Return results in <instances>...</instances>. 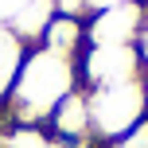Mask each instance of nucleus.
I'll use <instances>...</instances> for the list:
<instances>
[{
    "instance_id": "3",
    "label": "nucleus",
    "mask_w": 148,
    "mask_h": 148,
    "mask_svg": "<svg viewBox=\"0 0 148 148\" xmlns=\"http://www.w3.org/2000/svg\"><path fill=\"white\" fill-rule=\"evenodd\" d=\"M133 78H148L136 47H94V43H86V51L78 55L82 90L117 86V82H133Z\"/></svg>"
},
{
    "instance_id": "7",
    "label": "nucleus",
    "mask_w": 148,
    "mask_h": 148,
    "mask_svg": "<svg viewBox=\"0 0 148 148\" xmlns=\"http://www.w3.org/2000/svg\"><path fill=\"white\" fill-rule=\"evenodd\" d=\"M39 47H47V51H55V55H66V59H78V55L86 51V20H74V16H59L55 12V20L47 23L43 39H39Z\"/></svg>"
},
{
    "instance_id": "8",
    "label": "nucleus",
    "mask_w": 148,
    "mask_h": 148,
    "mask_svg": "<svg viewBox=\"0 0 148 148\" xmlns=\"http://www.w3.org/2000/svg\"><path fill=\"white\" fill-rule=\"evenodd\" d=\"M23 55H27V43L16 39L12 31L0 23V117H4V109H8V97H12L16 74L23 66Z\"/></svg>"
},
{
    "instance_id": "1",
    "label": "nucleus",
    "mask_w": 148,
    "mask_h": 148,
    "mask_svg": "<svg viewBox=\"0 0 148 148\" xmlns=\"http://www.w3.org/2000/svg\"><path fill=\"white\" fill-rule=\"evenodd\" d=\"M78 82V59L55 55L47 47H27L23 66L16 74L12 97H8L4 121L12 129H43L47 117L59 109V101L74 94Z\"/></svg>"
},
{
    "instance_id": "4",
    "label": "nucleus",
    "mask_w": 148,
    "mask_h": 148,
    "mask_svg": "<svg viewBox=\"0 0 148 148\" xmlns=\"http://www.w3.org/2000/svg\"><path fill=\"white\" fill-rule=\"evenodd\" d=\"M148 20V4H113L86 20V43L94 47H136Z\"/></svg>"
},
{
    "instance_id": "2",
    "label": "nucleus",
    "mask_w": 148,
    "mask_h": 148,
    "mask_svg": "<svg viewBox=\"0 0 148 148\" xmlns=\"http://www.w3.org/2000/svg\"><path fill=\"white\" fill-rule=\"evenodd\" d=\"M90 97V125H94V144H109L136 129L148 117V78L117 82V86L86 90Z\"/></svg>"
},
{
    "instance_id": "9",
    "label": "nucleus",
    "mask_w": 148,
    "mask_h": 148,
    "mask_svg": "<svg viewBox=\"0 0 148 148\" xmlns=\"http://www.w3.org/2000/svg\"><path fill=\"white\" fill-rule=\"evenodd\" d=\"M97 148H148V117L136 129H129L125 136H117V140H109V144H97Z\"/></svg>"
},
{
    "instance_id": "5",
    "label": "nucleus",
    "mask_w": 148,
    "mask_h": 148,
    "mask_svg": "<svg viewBox=\"0 0 148 148\" xmlns=\"http://www.w3.org/2000/svg\"><path fill=\"white\" fill-rule=\"evenodd\" d=\"M43 133L51 136V140L66 144V148H74V144H94V125H90V97H86V90H82V86L59 101V109L47 117Z\"/></svg>"
},
{
    "instance_id": "11",
    "label": "nucleus",
    "mask_w": 148,
    "mask_h": 148,
    "mask_svg": "<svg viewBox=\"0 0 148 148\" xmlns=\"http://www.w3.org/2000/svg\"><path fill=\"white\" fill-rule=\"evenodd\" d=\"M94 4V12H101V8H113V4H148V0H90Z\"/></svg>"
},
{
    "instance_id": "10",
    "label": "nucleus",
    "mask_w": 148,
    "mask_h": 148,
    "mask_svg": "<svg viewBox=\"0 0 148 148\" xmlns=\"http://www.w3.org/2000/svg\"><path fill=\"white\" fill-rule=\"evenodd\" d=\"M136 51H140V62H144V70H148V20H144V31H140V39H136Z\"/></svg>"
},
{
    "instance_id": "6",
    "label": "nucleus",
    "mask_w": 148,
    "mask_h": 148,
    "mask_svg": "<svg viewBox=\"0 0 148 148\" xmlns=\"http://www.w3.org/2000/svg\"><path fill=\"white\" fill-rule=\"evenodd\" d=\"M51 20H55V0H20L8 12L4 27L16 39H23L27 47H39V39H43V31H47Z\"/></svg>"
}]
</instances>
